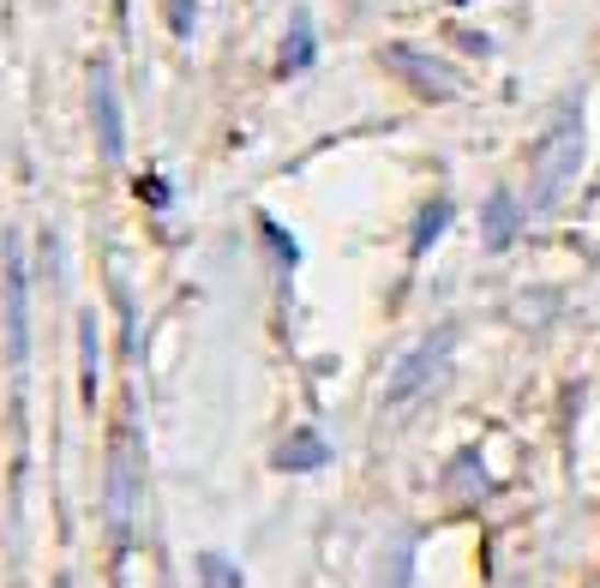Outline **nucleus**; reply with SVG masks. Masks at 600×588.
I'll use <instances>...</instances> for the list:
<instances>
[{
    "label": "nucleus",
    "instance_id": "9b49d317",
    "mask_svg": "<svg viewBox=\"0 0 600 588\" xmlns=\"http://www.w3.org/2000/svg\"><path fill=\"white\" fill-rule=\"evenodd\" d=\"M84 391H97V330H91V318H84Z\"/></svg>",
    "mask_w": 600,
    "mask_h": 588
},
{
    "label": "nucleus",
    "instance_id": "f257e3e1",
    "mask_svg": "<svg viewBox=\"0 0 600 588\" xmlns=\"http://www.w3.org/2000/svg\"><path fill=\"white\" fill-rule=\"evenodd\" d=\"M451 337H456V325H439L432 337H420L415 349L403 354V366L390 373V391H385L390 403H415V396L432 385V373H439V366H444V354H451Z\"/></svg>",
    "mask_w": 600,
    "mask_h": 588
},
{
    "label": "nucleus",
    "instance_id": "6e6552de",
    "mask_svg": "<svg viewBox=\"0 0 600 588\" xmlns=\"http://www.w3.org/2000/svg\"><path fill=\"white\" fill-rule=\"evenodd\" d=\"M408 577H415V541L403 534V541L378 558V588H408Z\"/></svg>",
    "mask_w": 600,
    "mask_h": 588
},
{
    "label": "nucleus",
    "instance_id": "0eeeda50",
    "mask_svg": "<svg viewBox=\"0 0 600 588\" xmlns=\"http://www.w3.org/2000/svg\"><path fill=\"white\" fill-rule=\"evenodd\" d=\"M451 216H456V204H451V199H432L427 211L415 216V240H408V247H415V252H427L432 240H439L444 228H451Z\"/></svg>",
    "mask_w": 600,
    "mask_h": 588
},
{
    "label": "nucleus",
    "instance_id": "7ed1b4c3",
    "mask_svg": "<svg viewBox=\"0 0 600 588\" xmlns=\"http://www.w3.org/2000/svg\"><path fill=\"white\" fill-rule=\"evenodd\" d=\"M91 114H97V145H102V157H121L126 150V133H121V102H114L109 91V72H97L91 79Z\"/></svg>",
    "mask_w": 600,
    "mask_h": 588
},
{
    "label": "nucleus",
    "instance_id": "20e7f679",
    "mask_svg": "<svg viewBox=\"0 0 600 588\" xmlns=\"http://www.w3.org/2000/svg\"><path fill=\"white\" fill-rule=\"evenodd\" d=\"M7 325H12V361L24 366L31 325H24V264H19V252H12V264H7Z\"/></svg>",
    "mask_w": 600,
    "mask_h": 588
},
{
    "label": "nucleus",
    "instance_id": "39448f33",
    "mask_svg": "<svg viewBox=\"0 0 600 588\" xmlns=\"http://www.w3.org/2000/svg\"><path fill=\"white\" fill-rule=\"evenodd\" d=\"M330 463V444L318 439V432H295V439L276 451V468L283 475H306V468H325Z\"/></svg>",
    "mask_w": 600,
    "mask_h": 588
},
{
    "label": "nucleus",
    "instance_id": "423d86ee",
    "mask_svg": "<svg viewBox=\"0 0 600 588\" xmlns=\"http://www.w3.org/2000/svg\"><path fill=\"white\" fill-rule=\"evenodd\" d=\"M510 235H517V199H510V193H493V199H487V247L505 252Z\"/></svg>",
    "mask_w": 600,
    "mask_h": 588
},
{
    "label": "nucleus",
    "instance_id": "f03ea898",
    "mask_svg": "<svg viewBox=\"0 0 600 588\" xmlns=\"http://www.w3.org/2000/svg\"><path fill=\"white\" fill-rule=\"evenodd\" d=\"M582 157V121L570 114V121H558V133L546 138V162H541V204H553V193L570 181V169H577Z\"/></svg>",
    "mask_w": 600,
    "mask_h": 588
},
{
    "label": "nucleus",
    "instance_id": "9d476101",
    "mask_svg": "<svg viewBox=\"0 0 600 588\" xmlns=\"http://www.w3.org/2000/svg\"><path fill=\"white\" fill-rule=\"evenodd\" d=\"M306 60H313V36H306V24H301V31H295V48L283 55V72H301Z\"/></svg>",
    "mask_w": 600,
    "mask_h": 588
},
{
    "label": "nucleus",
    "instance_id": "1a4fd4ad",
    "mask_svg": "<svg viewBox=\"0 0 600 588\" xmlns=\"http://www.w3.org/2000/svg\"><path fill=\"white\" fill-rule=\"evenodd\" d=\"M199 570H204V588H240V570L223 553H199Z\"/></svg>",
    "mask_w": 600,
    "mask_h": 588
}]
</instances>
